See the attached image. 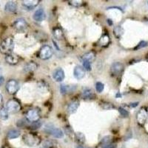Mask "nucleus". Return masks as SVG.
I'll return each mask as SVG.
<instances>
[{
	"label": "nucleus",
	"mask_w": 148,
	"mask_h": 148,
	"mask_svg": "<svg viewBox=\"0 0 148 148\" xmlns=\"http://www.w3.org/2000/svg\"><path fill=\"white\" fill-rule=\"evenodd\" d=\"M53 35L57 40H62L64 37L62 30L59 27H56L53 30Z\"/></svg>",
	"instance_id": "412c9836"
},
{
	"label": "nucleus",
	"mask_w": 148,
	"mask_h": 148,
	"mask_svg": "<svg viewBox=\"0 0 148 148\" xmlns=\"http://www.w3.org/2000/svg\"><path fill=\"white\" fill-rule=\"evenodd\" d=\"M95 96L94 92L91 88H85L82 91V97L85 99H91Z\"/></svg>",
	"instance_id": "6ab92c4d"
},
{
	"label": "nucleus",
	"mask_w": 148,
	"mask_h": 148,
	"mask_svg": "<svg viewBox=\"0 0 148 148\" xmlns=\"http://www.w3.org/2000/svg\"><path fill=\"white\" fill-rule=\"evenodd\" d=\"M37 67V64L34 62H27V64L25 65L24 67V71L26 73L28 72H32V71H34L35 70H36Z\"/></svg>",
	"instance_id": "aec40b11"
},
{
	"label": "nucleus",
	"mask_w": 148,
	"mask_h": 148,
	"mask_svg": "<svg viewBox=\"0 0 148 148\" xmlns=\"http://www.w3.org/2000/svg\"><path fill=\"white\" fill-rule=\"evenodd\" d=\"M54 142L53 141H51V140H47V141H45L43 143V147L45 148H51L53 147Z\"/></svg>",
	"instance_id": "c85d7f7f"
},
{
	"label": "nucleus",
	"mask_w": 148,
	"mask_h": 148,
	"mask_svg": "<svg viewBox=\"0 0 148 148\" xmlns=\"http://www.w3.org/2000/svg\"><path fill=\"white\" fill-rule=\"evenodd\" d=\"M79 107V101L78 100H74L72 102H71L67 107V113L69 114H73L75 112H76L77 109Z\"/></svg>",
	"instance_id": "2eb2a0df"
},
{
	"label": "nucleus",
	"mask_w": 148,
	"mask_h": 148,
	"mask_svg": "<svg viewBox=\"0 0 148 148\" xmlns=\"http://www.w3.org/2000/svg\"><path fill=\"white\" fill-rule=\"evenodd\" d=\"M26 119L30 122H36L38 121L40 118V113L39 111L36 109H30L27 111L25 114Z\"/></svg>",
	"instance_id": "423d86ee"
},
{
	"label": "nucleus",
	"mask_w": 148,
	"mask_h": 148,
	"mask_svg": "<svg viewBox=\"0 0 148 148\" xmlns=\"http://www.w3.org/2000/svg\"><path fill=\"white\" fill-rule=\"evenodd\" d=\"M70 5H73L74 7H79L82 5V1H70L69 2Z\"/></svg>",
	"instance_id": "72a5a7b5"
},
{
	"label": "nucleus",
	"mask_w": 148,
	"mask_h": 148,
	"mask_svg": "<svg viewBox=\"0 0 148 148\" xmlns=\"http://www.w3.org/2000/svg\"><path fill=\"white\" fill-rule=\"evenodd\" d=\"M79 148H84V147H82L81 146V147H79Z\"/></svg>",
	"instance_id": "ea45409f"
},
{
	"label": "nucleus",
	"mask_w": 148,
	"mask_h": 148,
	"mask_svg": "<svg viewBox=\"0 0 148 148\" xmlns=\"http://www.w3.org/2000/svg\"><path fill=\"white\" fill-rule=\"evenodd\" d=\"M45 131L48 133V134L52 135L53 136L56 138H61L64 136V133H63L62 130L59 129V128L53 127L51 125L46 126V127L45 128Z\"/></svg>",
	"instance_id": "0eeeda50"
},
{
	"label": "nucleus",
	"mask_w": 148,
	"mask_h": 148,
	"mask_svg": "<svg viewBox=\"0 0 148 148\" xmlns=\"http://www.w3.org/2000/svg\"><path fill=\"white\" fill-rule=\"evenodd\" d=\"M114 34L117 38H120L123 34V29L120 26H117L114 28Z\"/></svg>",
	"instance_id": "bb28decb"
},
{
	"label": "nucleus",
	"mask_w": 148,
	"mask_h": 148,
	"mask_svg": "<svg viewBox=\"0 0 148 148\" xmlns=\"http://www.w3.org/2000/svg\"><path fill=\"white\" fill-rule=\"evenodd\" d=\"M73 76L76 79H82L85 76V70L82 66H76L73 71Z\"/></svg>",
	"instance_id": "ddd939ff"
},
{
	"label": "nucleus",
	"mask_w": 148,
	"mask_h": 148,
	"mask_svg": "<svg viewBox=\"0 0 148 148\" xmlns=\"http://www.w3.org/2000/svg\"><path fill=\"white\" fill-rule=\"evenodd\" d=\"M95 59H96V53L93 51H90L84 54L82 57V60L83 62H89L90 63H92L95 60Z\"/></svg>",
	"instance_id": "f3484780"
},
{
	"label": "nucleus",
	"mask_w": 148,
	"mask_h": 148,
	"mask_svg": "<svg viewBox=\"0 0 148 148\" xmlns=\"http://www.w3.org/2000/svg\"><path fill=\"white\" fill-rule=\"evenodd\" d=\"M22 138L25 145L29 147H36L40 143V138L34 133H25Z\"/></svg>",
	"instance_id": "f03ea898"
},
{
	"label": "nucleus",
	"mask_w": 148,
	"mask_h": 148,
	"mask_svg": "<svg viewBox=\"0 0 148 148\" xmlns=\"http://www.w3.org/2000/svg\"><path fill=\"white\" fill-rule=\"evenodd\" d=\"M39 0H25L22 1V5L28 9H34L39 5Z\"/></svg>",
	"instance_id": "dca6fc26"
},
{
	"label": "nucleus",
	"mask_w": 148,
	"mask_h": 148,
	"mask_svg": "<svg viewBox=\"0 0 148 148\" xmlns=\"http://www.w3.org/2000/svg\"><path fill=\"white\" fill-rule=\"evenodd\" d=\"M119 111L120 114L123 116V117H127L129 116V113H128V111H127L126 110L122 108H119Z\"/></svg>",
	"instance_id": "473e14b6"
},
{
	"label": "nucleus",
	"mask_w": 148,
	"mask_h": 148,
	"mask_svg": "<svg viewBox=\"0 0 148 148\" xmlns=\"http://www.w3.org/2000/svg\"><path fill=\"white\" fill-rule=\"evenodd\" d=\"M117 145L116 144H113L112 142H109V143L102 144L101 145V148H116Z\"/></svg>",
	"instance_id": "c756f323"
},
{
	"label": "nucleus",
	"mask_w": 148,
	"mask_h": 148,
	"mask_svg": "<svg viewBox=\"0 0 148 148\" xmlns=\"http://www.w3.org/2000/svg\"><path fill=\"white\" fill-rule=\"evenodd\" d=\"M104 85L102 84L101 82H96V91H97L98 92H103V90H104Z\"/></svg>",
	"instance_id": "cd10ccee"
},
{
	"label": "nucleus",
	"mask_w": 148,
	"mask_h": 148,
	"mask_svg": "<svg viewBox=\"0 0 148 148\" xmlns=\"http://www.w3.org/2000/svg\"><path fill=\"white\" fill-rule=\"evenodd\" d=\"M75 138L80 145H82L85 142V136H84V135L82 133H79V132L76 133L75 134Z\"/></svg>",
	"instance_id": "393cba45"
},
{
	"label": "nucleus",
	"mask_w": 148,
	"mask_h": 148,
	"mask_svg": "<svg viewBox=\"0 0 148 148\" xmlns=\"http://www.w3.org/2000/svg\"><path fill=\"white\" fill-rule=\"evenodd\" d=\"M5 108L8 111V113H18V111H20L21 104L17 100L10 99L9 101H8Z\"/></svg>",
	"instance_id": "20e7f679"
},
{
	"label": "nucleus",
	"mask_w": 148,
	"mask_h": 148,
	"mask_svg": "<svg viewBox=\"0 0 148 148\" xmlns=\"http://www.w3.org/2000/svg\"><path fill=\"white\" fill-rule=\"evenodd\" d=\"M2 103H3V97H2V93L0 92V107L2 105Z\"/></svg>",
	"instance_id": "4c0bfd02"
},
{
	"label": "nucleus",
	"mask_w": 148,
	"mask_h": 148,
	"mask_svg": "<svg viewBox=\"0 0 148 148\" xmlns=\"http://www.w3.org/2000/svg\"><path fill=\"white\" fill-rule=\"evenodd\" d=\"M147 45H148L147 42H145V41H141V42H140L139 43H138V45L135 47V50H138V49L143 48V47H147Z\"/></svg>",
	"instance_id": "2f4dec72"
},
{
	"label": "nucleus",
	"mask_w": 148,
	"mask_h": 148,
	"mask_svg": "<svg viewBox=\"0 0 148 148\" xmlns=\"http://www.w3.org/2000/svg\"><path fill=\"white\" fill-rule=\"evenodd\" d=\"M33 18L36 22H42L46 18V14L45 10L42 8H39L35 11L34 14Z\"/></svg>",
	"instance_id": "f8f14e48"
},
{
	"label": "nucleus",
	"mask_w": 148,
	"mask_h": 148,
	"mask_svg": "<svg viewBox=\"0 0 148 148\" xmlns=\"http://www.w3.org/2000/svg\"><path fill=\"white\" fill-rule=\"evenodd\" d=\"M124 64H121V62H114L112 64L110 67V73L112 76H119L124 71Z\"/></svg>",
	"instance_id": "1a4fd4ad"
},
{
	"label": "nucleus",
	"mask_w": 148,
	"mask_h": 148,
	"mask_svg": "<svg viewBox=\"0 0 148 148\" xmlns=\"http://www.w3.org/2000/svg\"><path fill=\"white\" fill-rule=\"evenodd\" d=\"M148 117V113L145 108H142L138 110V113L136 116V119L137 122L138 123V125H144L145 123L146 122L147 119Z\"/></svg>",
	"instance_id": "9d476101"
},
{
	"label": "nucleus",
	"mask_w": 148,
	"mask_h": 148,
	"mask_svg": "<svg viewBox=\"0 0 148 148\" xmlns=\"http://www.w3.org/2000/svg\"><path fill=\"white\" fill-rule=\"evenodd\" d=\"M53 54V48L49 45H44L39 52V57L42 60H47L52 57Z\"/></svg>",
	"instance_id": "7ed1b4c3"
},
{
	"label": "nucleus",
	"mask_w": 148,
	"mask_h": 148,
	"mask_svg": "<svg viewBox=\"0 0 148 148\" xmlns=\"http://www.w3.org/2000/svg\"><path fill=\"white\" fill-rule=\"evenodd\" d=\"M14 48V41L12 37L9 36L5 38L0 44V52L3 54L12 53Z\"/></svg>",
	"instance_id": "f257e3e1"
},
{
	"label": "nucleus",
	"mask_w": 148,
	"mask_h": 148,
	"mask_svg": "<svg viewBox=\"0 0 148 148\" xmlns=\"http://www.w3.org/2000/svg\"><path fill=\"white\" fill-rule=\"evenodd\" d=\"M64 77H65V74L62 68H57L53 72V78L57 82H62L64 79Z\"/></svg>",
	"instance_id": "9b49d317"
},
{
	"label": "nucleus",
	"mask_w": 148,
	"mask_h": 148,
	"mask_svg": "<svg viewBox=\"0 0 148 148\" xmlns=\"http://www.w3.org/2000/svg\"><path fill=\"white\" fill-rule=\"evenodd\" d=\"M99 43L101 46H107L110 43V37L107 34L102 36L99 41Z\"/></svg>",
	"instance_id": "b1692460"
},
{
	"label": "nucleus",
	"mask_w": 148,
	"mask_h": 148,
	"mask_svg": "<svg viewBox=\"0 0 148 148\" xmlns=\"http://www.w3.org/2000/svg\"><path fill=\"white\" fill-rule=\"evenodd\" d=\"M25 121H24L23 119L22 120H19V121H18V122H17V126L18 127H24L25 126Z\"/></svg>",
	"instance_id": "c9c22d12"
},
{
	"label": "nucleus",
	"mask_w": 148,
	"mask_h": 148,
	"mask_svg": "<svg viewBox=\"0 0 148 148\" xmlns=\"http://www.w3.org/2000/svg\"><path fill=\"white\" fill-rule=\"evenodd\" d=\"M19 88L18 82L16 81L15 79H10L6 84V90L8 92L10 95L15 94L16 92L18 91Z\"/></svg>",
	"instance_id": "6e6552de"
},
{
	"label": "nucleus",
	"mask_w": 148,
	"mask_h": 148,
	"mask_svg": "<svg viewBox=\"0 0 148 148\" xmlns=\"http://www.w3.org/2000/svg\"><path fill=\"white\" fill-rule=\"evenodd\" d=\"M8 111L5 108H2L0 109V119L2 120H7L8 119Z\"/></svg>",
	"instance_id": "a878e982"
},
{
	"label": "nucleus",
	"mask_w": 148,
	"mask_h": 148,
	"mask_svg": "<svg viewBox=\"0 0 148 148\" xmlns=\"http://www.w3.org/2000/svg\"><path fill=\"white\" fill-rule=\"evenodd\" d=\"M4 82H5V79L3 76H0V86H2Z\"/></svg>",
	"instance_id": "e433bc0d"
},
{
	"label": "nucleus",
	"mask_w": 148,
	"mask_h": 148,
	"mask_svg": "<svg viewBox=\"0 0 148 148\" xmlns=\"http://www.w3.org/2000/svg\"><path fill=\"white\" fill-rule=\"evenodd\" d=\"M8 138L9 139H14V138H18L19 136H20V131L18 130H10L8 132Z\"/></svg>",
	"instance_id": "4be33fe9"
},
{
	"label": "nucleus",
	"mask_w": 148,
	"mask_h": 148,
	"mask_svg": "<svg viewBox=\"0 0 148 148\" xmlns=\"http://www.w3.org/2000/svg\"><path fill=\"white\" fill-rule=\"evenodd\" d=\"M18 60H19V59H18V56L14 53L8 54V55H6V56H5L6 62L9 64H11V65L16 64L18 62Z\"/></svg>",
	"instance_id": "4468645a"
},
{
	"label": "nucleus",
	"mask_w": 148,
	"mask_h": 148,
	"mask_svg": "<svg viewBox=\"0 0 148 148\" xmlns=\"http://www.w3.org/2000/svg\"><path fill=\"white\" fill-rule=\"evenodd\" d=\"M83 68L87 71H90L92 69L91 63L89 62H83Z\"/></svg>",
	"instance_id": "7c9ffc66"
},
{
	"label": "nucleus",
	"mask_w": 148,
	"mask_h": 148,
	"mask_svg": "<svg viewBox=\"0 0 148 148\" xmlns=\"http://www.w3.org/2000/svg\"><path fill=\"white\" fill-rule=\"evenodd\" d=\"M72 86L69 85H65V84H62L60 87V92L62 94L64 95L66 93H67L68 92H71L74 90V88H72Z\"/></svg>",
	"instance_id": "5701e85b"
},
{
	"label": "nucleus",
	"mask_w": 148,
	"mask_h": 148,
	"mask_svg": "<svg viewBox=\"0 0 148 148\" xmlns=\"http://www.w3.org/2000/svg\"><path fill=\"white\" fill-rule=\"evenodd\" d=\"M138 102H135V103H131L130 105L131 107H133V108H134V107L138 106Z\"/></svg>",
	"instance_id": "58836bf2"
},
{
	"label": "nucleus",
	"mask_w": 148,
	"mask_h": 148,
	"mask_svg": "<svg viewBox=\"0 0 148 148\" xmlns=\"http://www.w3.org/2000/svg\"><path fill=\"white\" fill-rule=\"evenodd\" d=\"M13 27H14V30L18 32H24L27 28L28 25H27V22L25 18H19L15 20V22L13 24Z\"/></svg>",
	"instance_id": "39448f33"
},
{
	"label": "nucleus",
	"mask_w": 148,
	"mask_h": 148,
	"mask_svg": "<svg viewBox=\"0 0 148 148\" xmlns=\"http://www.w3.org/2000/svg\"><path fill=\"white\" fill-rule=\"evenodd\" d=\"M5 9L6 11L10 12V13H14L17 10V4L14 1H9L6 3L5 6Z\"/></svg>",
	"instance_id": "a211bd4d"
},
{
	"label": "nucleus",
	"mask_w": 148,
	"mask_h": 148,
	"mask_svg": "<svg viewBox=\"0 0 148 148\" xmlns=\"http://www.w3.org/2000/svg\"><path fill=\"white\" fill-rule=\"evenodd\" d=\"M147 5H148V2H147Z\"/></svg>",
	"instance_id": "a19ab883"
},
{
	"label": "nucleus",
	"mask_w": 148,
	"mask_h": 148,
	"mask_svg": "<svg viewBox=\"0 0 148 148\" xmlns=\"http://www.w3.org/2000/svg\"><path fill=\"white\" fill-rule=\"evenodd\" d=\"M42 126V122L41 121H36V122H34L32 125H31V128L34 130H36L38 128H39L40 127Z\"/></svg>",
	"instance_id": "f704fd0d"
}]
</instances>
